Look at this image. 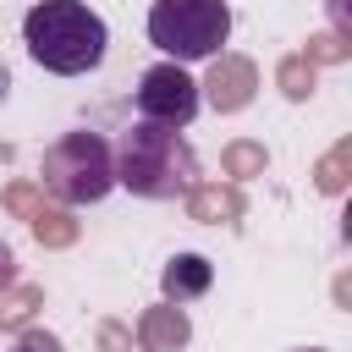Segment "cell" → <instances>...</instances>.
Segmentation results:
<instances>
[{
	"label": "cell",
	"instance_id": "cell-15",
	"mask_svg": "<svg viewBox=\"0 0 352 352\" xmlns=\"http://www.w3.org/2000/svg\"><path fill=\"white\" fill-rule=\"evenodd\" d=\"M308 352H324V346H308Z\"/></svg>",
	"mask_w": 352,
	"mask_h": 352
},
{
	"label": "cell",
	"instance_id": "cell-7",
	"mask_svg": "<svg viewBox=\"0 0 352 352\" xmlns=\"http://www.w3.org/2000/svg\"><path fill=\"white\" fill-rule=\"evenodd\" d=\"M204 88H209V104H214V110H242L248 94H253V66H248V60H226V66L209 72Z\"/></svg>",
	"mask_w": 352,
	"mask_h": 352
},
{
	"label": "cell",
	"instance_id": "cell-14",
	"mask_svg": "<svg viewBox=\"0 0 352 352\" xmlns=\"http://www.w3.org/2000/svg\"><path fill=\"white\" fill-rule=\"evenodd\" d=\"M314 55H319V60H336L341 44H336V38H314Z\"/></svg>",
	"mask_w": 352,
	"mask_h": 352
},
{
	"label": "cell",
	"instance_id": "cell-6",
	"mask_svg": "<svg viewBox=\"0 0 352 352\" xmlns=\"http://www.w3.org/2000/svg\"><path fill=\"white\" fill-rule=\"evenodd\" d=\"M214 286V264L204 258V253H176L165 270H160V292H165V302H192V297H204Z\"/></svg>",
	"mask_w": 352,
	"mask_h": 352
},
{
	"label": "cell",
	"instance_id": "cell-3",
	"mask_svg": "<svg viewBox=\"0 0 352 352\" xmlns=\"http://www.w3.org/2000/svg\"><path fill=\"white\" fill-rule=\"evenodd\" d=\"M38 182L50 198L82 209V204H99L110 187H116V154L99 132H66L44 148L38 160Z\"/></svg>",
	"mask_w": 352,
	"mask_h": 352
},
{
	"label": "cell",
	"instance_id": "cell-4",
	"mask_svg": "<svg viewBox=\"0 0 352 352\" xmlns=\"http://www.w3.org/2000/svg\"><path fill=\"white\" fill-rule=\"evenodd\" d=\"M148 38L176 66L209 60L231 38V6L226 0H154L148 6Z\"/></svg>",
	"mask_w": 352,
	"mask_h": 352
},
{
	"label": "cell",
	"instance_id": "cell-9",
	"mask_svg": "<svg viewBox=\"0 0 352 352\" xmlns=\"http://www.w3.org/2000/svg\"><path fill=\"white\" fill-rule=\"evenodd\" d=\"M280 82H286V94H292V99L314 94V72H302V60H286V66H280Z\"/></svg>",
	"mask_w": 352,
	"mask_h": 352
},
{
	"label": "cell",
	"instance_id": "cell-2",
	"mask_svg": "<svg viewBox=\"0 0 352 352\" xmlns=\"http://www.w3.org/2000/svg\"><path fill=\"white\" fill-rule=\"evenodd\" d=\"M22 44L28 55L55 72V77H82L104 60L110 50V28L94 6L82 0H33L22 16Z\"/></svg>",
	"mask_w": 352,
	"mask_h": 352
},
{
	"label": "cell",
	"instance_id": "cell-11",
	"mask_svg": "<svg viewBox=\"0 0 352 352\" xmlns=\"http://www.w3.org/2000/svg\"><path fill=\"white\" fill-rule=\"evenodd\" d=\"M341 165H346V148H336V154L319 165V187H324V192H341V182H346V176H341Z\"/></svg>",
	"mask_w": 352,
	"mask_h": 352
},
{
	"label": "cell",
	"instance_id": "cell-10",
	"mask_svg": "<svg viewBox=\"0 0 352 352\" xmlns=\"http://www.w3.org/2000/svg\"><path fill=\"white\" fill-rule=\"evenodd\" d=\"M226 165H231L236 176H248V170H264V148H253V143H236V148L226 154Z\"/></svg>",
	"mask_w": 352,
	"mask_h": 352
},
{
	"label": "cell",
	"instance_id": "cell-5",
	"mask_svg": "<svg viewBox=\"0 0 352 352\" xmlns=\"http://www.w3.org/2000/svg\"><path fill=\"white\" fill-rule=\"evenodd\" d=\"M138 116L143 121H165V126H187L198 116V82L176 60L148 66L143 82H138Z\"/></svg>",
	"mask_w": 352,
	"mask_h": 352
},
{
	"label": "cell",
	"instance_id": "cell-8",
	"mask_svg": "<svg viewBox=\"0 0 352 352\" xmlns=\"http://www.w3.org/2000/svg\"><path fill=\"white\" fill-rule=\"evenodd\" d=\"M187 341V314L170 302V308H154L143 319V352H176Z\"/></svg>",
	"mask_w": 352,
	"mask_h": 352
},
{
	"label": "cell",
	"instance_id": "cell-1",
	"mask_svg": "<svg viewBox=\"0 0 352 352\" xmlns=\"http://www.w3.org/2000/svg\"><path fill=\"white\" fill-rule=\"evenodd\" d=\"M110 154H116V187H126L138 198L165 204V198H182V192L198 187V154L165 121H143L138 116Z\"/></svg>",
	"mask_w": 352,
	"mask_h": 352
},
{
	"label": "cell",
	"instance_id": "cell-12",
	"mask_svg": "<svg viewBox=\"0 0 352 352\" xmlns=\"http://www.w3.org/2000/svg\"><path fill=\"white\" fill-rule=\"evenodd\" d=\"M11 352H60V341H55V336H50V330H22V336H16V346H11Z\"/></svg>",
	"mask_w": 352,
	"mask_h": 352
},
{
	"label": "cell",
	"instance_id": "cell-13",
	"mask_svg": "<svg viewBox=\"0 0 352 352\" xmlns=\"http://www.w3.org/2000/svg\"><path fill=\"white\" fill-rule=\"evenodd\" d=\"M11 280H16V258H11V248L0 242V292H6Z\"/></svg>",
	"mask_w": 352,
	"mask_h": 352
}]
</instances>
